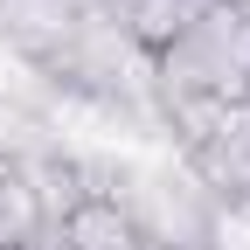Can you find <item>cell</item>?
I'll list each match as a JSON object with an SVG mask.
<instances>
[{
    "label": "cell",
    "mask_w": 250,
    "mask_h": 250,
    "mask_svg": "<svg viewBox=\"0 0 250 250\" xmlns=\"http://www.w3.org/2000/svg\"><path fill=\"white\" fill-rule=\"evenodd\" d=\"M208 7H215V0H125V42L153 62V56H167Z\"/></svg>",
    "instance_id": "1"
},
{
    "label": "cell",
    "mask_w": 250,
    "mask_h": 250,
    "mask_svg": "<svg viewBox=\"0 0 250 250\" xmlns=\"http://www.w3.org/2000/svg\"><path fill=\"white\" fill-rule=\"evenodd\" d=\"M21 250H70V243H62V236H56V229H42V236H28V243H21Z\"/></svg>",
    "instance_id": "3"
},
{
    "label": "cell",
    "mask_w": 250,
    "mask_h": 250,
    "mask_svg": "<svg viewBox=\"0 0 250 250\" xmlns=\"http://www.w3.org/2000/svg\"><path fill=\"white\" fill-rule=\"evenodd\" d=\"M56 236L70 250H139V229H132V215H125V202H104V195H83L56 223Z\"/></svg>",
    "instance_id": "2"
},
{
    "label": "cell",
    "mask_w": 250,
    "mask_h": 250,
    "mask_svg": "<svg viewBox=\"0 0 250 250\" xmlns=\"http://www.w3.org/2000/svg\"><path fill=\"white\" fill-rule=\"evenodd\" d=\"M0 7H7V0H0Z\"/></svg>",
    "instance_id": "4"
}]
</instances>
